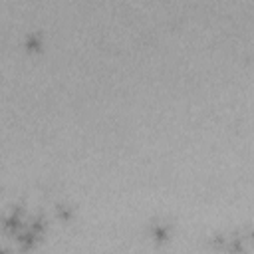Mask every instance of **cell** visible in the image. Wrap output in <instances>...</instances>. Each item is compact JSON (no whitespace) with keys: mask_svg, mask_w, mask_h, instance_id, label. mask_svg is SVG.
I'll return each mask as SVG.
<instances>
[{"mask_svg":"<svg viewBox=\"0 0 254 254\" xmlns=\"http://www.w3.org/2000/svg\"><path fill=\"white\" fill-rule=\"evenodd\" d=\"M44 230H46V218H44V216H36V218L32 220V224L20 234V244H22V248L34 246V244L38 242V238L44 234Z\"/></svg>","mask_w":254,"mask_h":254,"instance_id":"1","label":"cell"},{"mask_svg":"<svg viewBox=\"0 0 254 254\" xmlns=\"http://www.w3.org/2000/svg\"><path fill=\"white\" fill-rule=\"evenodd\" d=\"M22 222H24V216H22V208H12L6 216H4V220H2V226H4V230L6 232H10V234H14L16 230H20L22 228Z\"/></svg>","mask_w":254,"mask_h":254,"instance_id":"2","label":"cell"},{"mask_svg":"<svg viewBox=\"0 0 254 254\" xmlns=\"http://www.w3.org/2000/svg\"><path fill=\"white\" fill-rule=\"evenodd\" d=\"M26 48H28L30 52L40 50V48H42V36H40V34H36V32L28 34V36H26Z\"/></svg>","mask_w":254,"mask_h":254,"instance_id":"3","label":"cell"},{"mask_svg":"<svg viewBox=\"0 0 254 254\" xmlns=\"http://www.w3.org/2000/svg\"><path fill=\"white\" fill-rule=\"evenodd\" d=\"M167 236H169V230H167L165 226L159 224V226L153 228V238H155V240H165Z\"/></svg>","mask_w":254,"mask_h":254,"instance_id":"4","label":"cell"}]
</instances>
